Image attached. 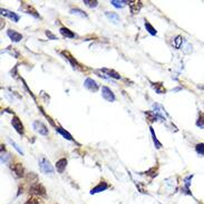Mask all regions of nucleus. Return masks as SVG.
<instances>
[{
    "instance_id": "nucleus-1",
    "label": "nucleus",
    "mask_w": 204,
    "mask_h": 204,
    "mask_svg": "<svg viewBox=\"0 0 204 204\" xmlns=\"http://www.w3.org/2000/svg\"><path fill=\"white\" fill-rule=\"evenodd\" d=\"M39 167L45 174H54V167L46 157H41L39 160Z\"/></svg>"
},
{
    "instance_id": "nucleus-2",
    "label": "nucleus",
    "mask_w": 204,
    "mask_h": 204,
    "mask_svg": "<svg viewBox=\"0 0 204 204\" xmlns=\"http://www.w3.org/2000/svg\"><path fill=\"white\" fill-rule=\"evenodd\" d=\"M30 193L34 194V195H38V196H43L46 194V189L40 183H35L30 186Z\"/></svg>"
},
{
    "instance_id": "nucleus-3",
    "label": "nucleus",
    "mask_w": 204,
    "mask_h": 204,
    "mask_svg": "<svg viewBox=\"0 0 204 204\" xmlns=\"http://www.w3.org/2000/svg\"><path fill=\"white\" fill-rule=\"evenodd\" d=\"M32 126H34L35 131L39 133L40 135L47 136V135H48V133H49V132H48L47 126L45 125L43 122H40V121H35V122H34V124H32Z\"/></svg>"
},
{
    "instance_id": "nucleus-4",
    "label": "nucleus",
    "mask_w": 204,
    "mask_h": 204,
    "mask_svg": "<svg viewBox=\"0 0 204 204\" xmlns=\"http://www.w3.org/2000/svg\"><path fill=\"white\" fill-rule=\"evenodd\" d=\"M11 124L14 126V128L16 129V132L20 134V135H24V133H25V128H24V124L21 123V121L19 119L18 117H12L11 119Z\"/></svg>"
},
{
    "instance_id": "nucleus-5",
    "label": "nucleus",
    "mask_w": 204,
    "mask_h": 204,
    "mask_svg": "<svg viewBox=\"0 0 204 204\" xmlns=\"http://www.w3.org/2000/svg\"><path fill=\"white\" fill-rule=\"evenodd\" d=\"M102 96L104 99H106L107 102H114L115 100V95L114 93L111 90V88H108L106 86L102 87Z\"/></svg>"
},
{
    "instance_id": "nucleus-6",
    "label": "nucleus",
    "mask_w": 204,
    "mask_h": 204,
    "mask_svg": "<svg viewBox=\"0 0 204 204\" xmlns=\"http://www.w3.org/2000/svg\"><path fill=\"white\" fill-rule=\"evenodd\" d=\"M84 87L89 92H97L98 90V84L92 78H86V80L84 82Z\"/></svg>"
},
{
    "instance_id": "nucleus-7",
    "label": "nucleus",
    "mask_w": 204,
    "mask_h": 204,
    "mask_svg": "<svg viewBox=\"0 0 204 204\" xmlns=\"http://www.w3.org/2000/svg\"><path fill=\"white\" fill-rule=\"evenodd\" d=\"M11 170L12 172L18 176V177H21V176L25 175V168L20 163H15V164L11 165Z\"/></svg>"
},
{
    "instance_id": "nucleus-8",
    "label": "nucleus",
    "mask_w": 204,
    "mask_h": 204,
    "mask_svg": "<svg viewBox=\"0 0 204 204\" xmlns=\"http://www.w3.org/2000/svg\"><path fill=\"white\" fill-rule=\"evenodd\" d=\"M7 35L14 43H19V41H21V39H22L21 34H19V32L16 31V30H12V29H9V30H8Z\"/></svg>"
},
{
    "instance_id": "nucleus-9",
    "label": "nucleus",
    "mask_w": 204,
    "mask_h": 204,
    "mask_svg": "<svg viewBox=\"0 0 204 204\" xmlns=\"http://www.w3.org/2000/svg\"><path fill=\"white\" fill-rule=\"evenodd\" d=\"M128 6L129 8H131L132 14L136 15L140 12L141 8H142V2H141V1H136V0H134V1H128Z\"/></svg>"
},
{
    "instance_id": "nucleus-10",
    "label": "nucleus",
    "mask_w": 204,
    "mask_h": 204,
    "mask_svg": "<svg viewBox=\"0 0 204 204\" xmlns=\"http://www.w3.org/2000/svg\"><path fill=\"white\" fill-rule=\"evenodd\" d=\"M0 11H1V15H2V16L10 18L12 21H15V22L19 21V18H20V17H19L17 14H15V12H12V11L7 10V9H1Z\"/></svg>"
},
{
    "instance_id": "nucleus-11",
    "label": "nucleus",
    "mask_w": 204,
    "mask_h": 204,
    "mask_svg": "<svg viewBox=\"0 0 204 204\" xmlns=\"http://www.w3.org/2000/svg\"><path fill=\"white\" fill-rule=\"evenodd\" d=\"M109 185H108L107 183L105 182V181H102V182L98 184L97 186H95L93 190L90 191V193L92 194H95V193H98V192H102V191H105L106 189H108Z\"/></svg>"
},
{
    "instance_id": "nucleus-12",
    "label": "nucleus",
    "mask_w": 204,
    "mask_h": 204,
    "mask_svg": "<svg viewBox=\"0 0 204 204\" xmlns=\"http://www.w3.org/2000/svg\"><path fill=\"white\" fill-rule=\"evenodd\" d=\"M66 166H67V160L66 158H60L56 162V168H57L58 173H64Z\"/></svg>"
},
{
    "instance_id": "nucleus-13",
    "label": "nucleus",
    "mask_w": 204,
    "mask_h": 204,
    "mask_svg": "<svg viewBox=\"0 0 204 204\" xmlns=\"http://www.w3.org/2000/svg\"><path fill=\"white\" fill-rule=\"evenodd\" d=\"M99 72L102 73H105V74H107L111 78H115V79H121V75L118 74L117 72H115L113 69H108V68H102Z\"/></svg>"
},
{
    "instance_id": "nucleus-14",
    "label": "nucleus",
    "mask_w": 204,
    "mask_h": 204,
    "mask_svg": "<svg viewBox=\"0 0 204 204\" xmlns=\"http://www.w3.org/2000/svg\"><path fill=\"white\" fill-rule=\"evenodd\" d=\"M105 16H106L113 24H118V22L121 21V18H119V16H118L116 12H109V11H106V12H105Z\"/></svg>"
},
{
    "instance_id": "nucleus-15",
    "label": "nucleus",
    "mask_w": 204,
    "mask_h": 204,
    "mask_svg": "<svg viewBox=\"0 0 204 204\" xmlns=\"http://www.w3.org/2000/svg\"><path fill=\"white\" fill-rule=\"evenodd\" d=\"M59 31H60L61 35L64 37H66V38H75L76 37L75 34H74L70 29H68L67 27H61V28L59 29Z\"/></svg>"
},
{
    "instance_id": "nucleus-16",
    "label": "nucleus",
    "mask_w": 204,
    "mask_h": 204,
    "mask_svg": "<svg viewBox=\"0 0 204 204\" xmlns=\"http://www.w3.org/2000/svg\"><path fill=\"white\" fill-rule=\"evenodd\" d=\"M153 108H154V113H155V115L157 116V117H160L162 119V121H164L165 118H164V115H163V108L161 107V105H158V104H154L153 105Z\"/></svg>"
},
{
    "instance_id": "nucleus-17",
    "label": "nucleus",
    "mask_w": 204,
    "mask_h": 204,
    "mask_svg": "<svg viewBox=\"0 0 204 204\" xmlns=\"http://www.w3.org/2000/svg\"><path fill=\"white\" fill-rule=\"evenodd\" d=\"M111 4L116 8H124L126 5H128V1H125V0H112Z\"/></svg>"
},
{
    "instance_id": "nucleus-18",
    "label": "nucleus",
    "mask_w": 204,
    "mask_h": 204,
    "mask_svg": "<svg viewBox=\"0 0 204 204\" xmlns=\"http://www.w3.org/2000/svg\"><path fill=\"white\" fill-rule=\"evenodd\" d=\"M152 86H153V88H154L158 94H164L165 93V88H164V86H163V84H162V83H153V84H152Z\"/></svg>"
},
{
    "instance_id": "nucleus-19",
    "label": "nucleus",
    "mask_w": 204,
    "mask_h": 204,
    "mask_svg": "<svg viewBox=\"0 0 204 204\" xmlns=\"http://www.w3.org/2000/svg\"><path fill=\"white\" fill-rule=\"evenodd\" d=\"M61 54L64 55V56H65V58H67L68 60L70 61V64H72V66H73V67H74V68H77V67H78V64H77V63H76V60H75V59L73 58V56H70V55H69V53H68V51H63Z\"/></svg>"
},
{
    "instance_id": "nucleus-20",
    "label": "nucleus",
    "mask_w": 204,
    "mask_h": 204,
    "mask_svg": "<svg viewBox=\"0 0 204 204\" xmlns=\"http://www.w3.org/2000/svg\"><path fill=\"white\" fill-rule=\"evenodd\" d=\"M56 131H57L59 134H61V135L64 136V138H66V140H68V141H73L72 135H70L68 132H66L65 129L61 128V127H56Z\"/></svg>"
},
{
    "instance_id": "nucleus-21",
    "label": "nucleus",
    "mask_w": 204,
    "mask_h": 204,
    "mask_svg": "<svg viewBox=\"0 0 204 204\" xmlns=\"http://www.w3.org/2000/svg\"><path fill=\"white\" fill-rule=\"evenodd\" d=\"M196 126H199L200 128H204V113H199V117L196 121Z\"/></svg>"
},
{
    "instance_id": "nucleus-22",
    "label": "nucleus",
    "mask_w": 204,
    "mask_h": 204,
    "mask_svg": "<svg viewBox=\"0 0 204 204\" xmlns=\"http://www.w3.org/2000/svg\"><path fill=\"white\" fill-rule=\"evenodd\" d=\"M150 128H151V134H152V137H153V142H154V144H155V147L160 150V148L162 147V144L158 142L157 137H156V135H155V133H154V129L152 128V127H150Z\"/></svg>"
},
{
    "instance_id": "nucleus-23",
    "label": "nucleus",
    "mask_w": 204,
    "mask_h": 204,
    "mask_svg": "<svg viewBox=\"0 0 204 204\" xmlns=\"http://www.w3.org/2000/svg\"><path fill=\"white\" fill-rule=\"evenodd\" d=\"M145 28H146V30L150 32L152 36H155V35H156V30H155V28L151 25L148 21H145Z\"/></svg>"
},
{
    "instance_id": "nucleus-24",
    "label": "nucleus",
    "mask_w": 204,
    "mask_h": 204,
    "mask_svg": "<svg viewBox=\"0 0 204 204\" xmlns=\"http://www.w3.org/2000/svg\"><path fill=\"white\" fill-rule=\"evenodd\" d=\"M145 115H146V117H147V119H148V122H151V123L155 122V121H156V118H157V116L155 115L154 112H146V113H145Z\"/></svg>"
},
{
    "instance_id": "nucleus-25",
    "label": "nucleus",
    "mask_w": 204,
    "mask_h": 204,
    "mask_svg": "<svg viewBox=\"0 0 204 204\" xmlns=\"http://www.w3.org/2000/svg\"><path fill=\"white\" fill-rule=\"evenodd\" d=\"M70 14L73 15H79L80 17H85L86 18L87 15L84 12L83 10H80V9H78V8H73V9H70Z\"/></svg>"
},
{
    "instance_id": "nucleus-26",
    "label": "nucleus",
    "mask_w": 204,
    "mask_h": 204,
    "mask_svg": "<svg viewBox=\"0 0 204 204\" xmlns=\"http://www.w3.org/2000/svg\"><path fill=\"white\" fill-rule=\"evenodd\" d=\"M84 4L86 5L87 7L95 8V7H97V5H98V1H96V0H84Z\"/></svg>"
},
{
    "instance_id": "nucleus-27",
    "label": "nucleus",
    "mask_w": 204,
    "mask_h": 204,
    "mask_svg": "<svg viewBox=\"0 0 204 204\" xmlns=\"http://www.w3.org/2000/svg\"><path fill=\"white\" fill-rule=\"evenodd\" d=\"M8 142H9V143H10L11 145H12V146L15 147V150L17 151V152H18L19 154L24 155V152H22V150H21V148H20V147L18 146V145H17V144L15 143V142H14V141H12V140H11V138H8Z\"/></svg>"
},
{
    "instance_id": "nucleus-28",
    "label": "nucleus",
    "mask_w": 204,
    "mask_h": 204,
    "mask_svg": "<svg viewBox=\"0 0 204 204\" xmlns=\"http://www.w3.org/2000/svg\"><path fill=\"white\" fill-rule=\"evenodd\" d=\"M182 43H183V37L177 36L175 39H174V47H175V48H180L181 45H182Z\"/></svg>"
},
{
    "instance_id": "nucleus-29",
    "label": "nucleus",
    "mask_w": 204,
    "mask_h": 204,
    "mask_svg": "<svg viewBox=\"0 0 204 204\" xmlns=\"http://www.w3.org/2000/svg\"><path fill=\"white\" fill-rule=\"evenodd\" d=\"M195 150H196L199 154H204V144L203 143L197 144L196 146H195Z\"/></svg>"
},
{
    "instance_id": "nucleus-30",
    "label": "nucleus",
    "mask_w": 204,
    "mask_h": 204,
    "mask_svg": "<svg viewBox=\"0 0 204 204\" xmlns=\"http://www.w3.org/2000/svg\"><path fill=\"white\" fill-rule=\"evenodd\" d=\"M25 204H40V202L37 197H29Z\"/></svg>"
},
{
    "instance_id": "nucleus-31",
    "label": "nucleus",
    "mask_w": 204,
    "mask_h": 204,
    "mask_svg": "<svg viewBox=\"0 0 204 204\" xmlns=\"http://www.w3.org/2000/svg\"><path fill=\"white\" fill-rule=\"evenodd\" d=\"M8 158H9V155H8V154H4V153L1 152V162H2V163H7Z\"/></svg>"
},
{
    "instance_id": "nucleus-32",
    "label": "nucleus",
    "mask_w": 204,
    "mask_h": 204,
    "mask_svg": "<svg viewBox=\"0 0 204 204\" xmlns=\"http://www.w3.org/2000/svg\"><path fill=\"white\" fill-rule=\"evenodd\" d=\"M46 35H47V36H48V37H49L50 39H53V40H56V39H57V37L55 36V35H54V34H53V32H50L49 30H46Z\"/></svg>"
},
{
    "instance_id": "nucleus-33",
    "label": "nucleus",
    "mask_w": 204,
    "mask_h": 204,
    "mask_svg": "<svg viewBox=\"0 0 204 204\" xmlns=\"http://www.w3.org/2000/svg\"><path fill=\"white\" fill-rule=\"evenodd\" d=\"M200 88H202V89H204V86H199Z\"/></svg>"
}]
</instances>
